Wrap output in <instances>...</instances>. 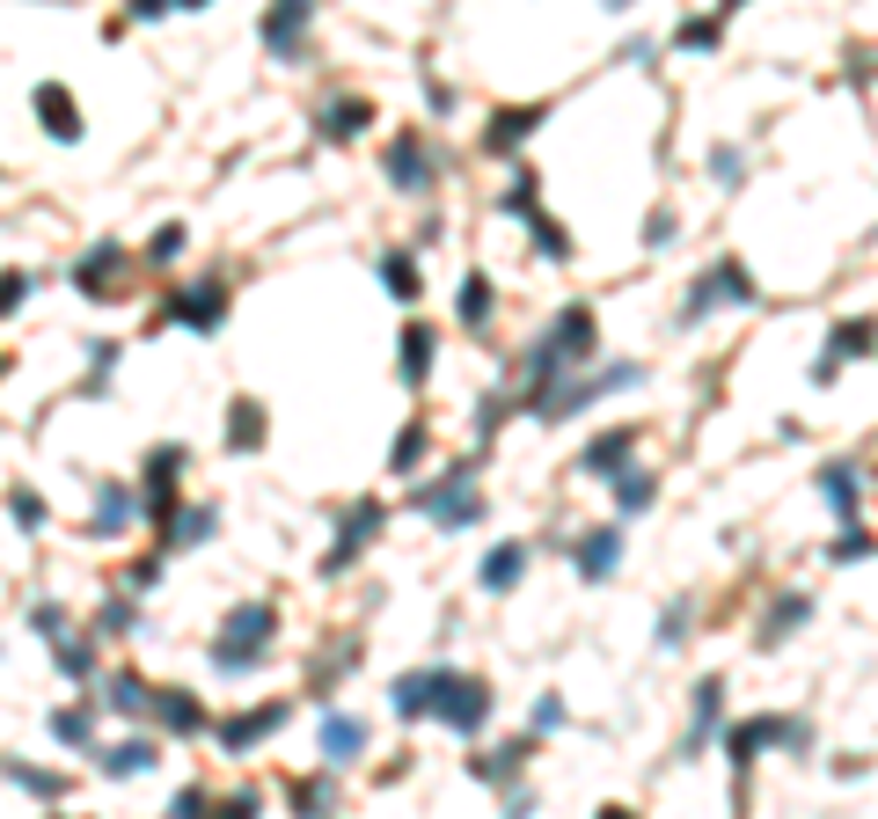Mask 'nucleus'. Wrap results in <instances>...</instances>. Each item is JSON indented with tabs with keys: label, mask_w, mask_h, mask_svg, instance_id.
Here are the masks:
<instances>
[{
	"label": "nucleus",
	"mask_w": 878,
	"mask_h": 819,
	"mask_svg": "<svg viewBox=\"0 0 878 819\" xmlns=\"http://www.w3.org/2000/svg\"><path fill=\"white\" fill-rule=\"evenodd\" d=\"M857 351H871V322H849V330L827 337V359L812 367V381H835V373H842V359H857Z\"/></svg>",
	"instance_id": "obj_16"
},
{
	"label": "nucleus",
	"mask_w": 878,
	"mask_h": 819,
	"mask_svg": "<svg viewBox=\"0 0 878 819\" xmlns=\"http://www.w3.org/2000/svg\"><path fill=\"white\" fill-rule=\"evenodd\" d=\"M651 506V476L645 469H622V512H645Z\"/></svg>",
	"instance_id": "obj_37"
},
{
	"label": "nucleus",
	"mask_w": 878,
	"mask_h": 819,
	"mask_svg": "<svg viewBox=\"0 0 878 819\" xmlns=\"http://www.w3.org/2000/svg\"><path fill=\"white\" fill-rule=\"evenodd\" d=\"M52 732L67 739V747H96V717H88V710H59V717H52Z\"/></svg>",
	"instance_id": "obj_31"
},
{
	"label": "nucleus",
	"mask_w": 878,
	"mask_h": 819,
	"mask_svg": "<svg viewBox=\"0 0 878 819\" xmlns=\"http://www.w3.org/2000/svg\"><path fill=\"white\" fill-rule=\"evenodd\" d=\"M279 725H286V710H279V702H263V710H249V717H235V725H220V747L242 753V747H257L263 732H279Z\"/></svg>",
	"instance_id": "obj_15"
},
{
	"label": "nucleus",
	"mask_w": 878,
	"mask_h": 819,
	"mask_svg": "<svg viewBox=\"0 0 878 819\" xmlns=\"http://www.w3.org/2000/svg\"><path fill=\"white\" fill-rule=\"evenodd\" d=\"M212 527H220V512H212V506L206 512H176V535L169 541H183V549H191V541H206Z\"/></svg>",
	"instance_id": "obj_33"
},
{
	"label": "nucleus",
	"mask_w": 878,
	"mask_h": 819,
	"mask_svg": "<svg viewBox=\"0 0 878 819\" xmlns=\"http://www.w3.org/2000/svg\"><path fill=\"white\" fill-rule=\"evenodd\" d=\"M455 308H461V322H469V330H483V322H491V279H483V271H469Z\"/></svg>",
	"instance_id": "obj_22"
},
{
	"label": "nucleus",
	"mask_w": 878,
	"mask_h": 819,
	"mask_svg": "<svg viewBox=\"0 0 878 819\" xmlns=\"http://www.w3.org/2000/svg\"><path fill=\"white\" fill-rule=\"evenodd\" d=\"M322 124H330V140H351V132L367 124V103H337V110H330V118H322Z\"/></svg>",
	"instance_id": "obj_36"
},
{
	"label": "nucleus",
	"mask_w": 878,
	"mask_h": 819,
	"mask_svg": "<svg viewBox=\"0 0 878 819\" xmlns=\"http://www.w3.org/2000/svg\"><path fill=\"white\" fill-rule=\"evenodd\" d=\"M571 557H579L586 586H600V578H615V563H622V535H615V527H593V535H579Z\"/></svg>",
	"instance_id": "obj_9"
},
{
	"label": "nucleus",
	"mask_w": 878,
	"mask_h": 819,
	"mask_svg": "<svg viewBox=\"0 0 878 819\" xmlns=\"http://www.w3.org/2000/svg\"><path fill=\"white\" fill-rule=\"evenodd\" d=\"M396 717H439V725H455V732H483L491 696H483V680L461 673V666H425V673L396 680Z\"/></svg>",
	"instance_id": "obj_1"
},
{
	"label": "nucleus",
	"mask_w": 878,
	"mask_h": 819,
	"mask_svg": "<svg viewBox=\"0 0 878 819\" xmlns=\"http://www.w3.org/2000/svg\"><path fill=\"white\" fill-rule=\"evenodd\" d=\"M681 44H696V52H710V44H718V22H688V30H681Z\"/></svg>",
	"instance_id": "obj_46"
},
{
	"label": "nucleus",
	"mask_w": 878,
	"mask_h": 819,
	"mask_svg": "<svg viewBox=\"0 0 878 819\" xmlns=\"http://www.w3.org/2000/svg\"><path fill=\"white\" fill-rule=\"evenodd\" d=\"M520 571H527V549H520V541H506V549H491V557H483V586H491V593H512V586H520Z\"/></svg>",
	"instance_id": "obj_18"
},
{
	"label": "nucleus",
	"mask_w": 878,
	"mask_h": 819,
	"mask_svg": "<svg viewBox=\"0 0 878 819\" xmlns=\"http://www.w3.org/2000/svg\"><path fill=\"white\" fill-rule=\"evenodd\" d=\"M22 286H30L22 271H0V314H8V308H22Z\"/></svg>",
	"instance_id": "obj_45"
},
{
	"label": "nucleus",
	"mask_w": 878,
	"mask_h": 819,
	"mask_svg": "<svg viewBox=\"0 0 878 819\" xmlns=\"http://www.w3.org/2000/svg\"><path fill=\"white\" fill-rule=\"evenodd\" d=\"M681 637H688V608H674V615H659V645H681Z\"/></svg>",
	"instance_id": "obj_43"
},
{
	"label": "nucleus",
	"mask_w": 878,
	"mask_h": 819,
	"mask_svg": "<svg viewBox=\"0 0 878 819\" xmlns=\"http://www.w3.org/2000/svg\"><path fill=\"white\" fill-rule=\"evenodd\" d=\"M388 176H396V183H403V191H425V183H432V161H425L418 132H403V140L388 147Z\"/></svg>",
	"instance_id": "obj_13"
},
{
	"label": "nucleus",
	"mask_w": 878,
	"mask_h": 819,
	"mask_svg": "<svg viewBox=\"0 0 878 819\" xmlns=\"http://www.w3.org/2000/svg\"><path fill=\"white\" fill-rule=\"evenodd\" d=\"M535 124H542V110H506V118L491 124V154H512V147H520Z\"/></svg>",
	"instance_id": "obj_25"
},
{
	"label": "nucleus",
	"mask_w": 878,
	"mask_h": 819,
	"mask_svg": "<svg viewBox=\"0 0 878 819\" xmlns=\"http://www.w3.org/2000/svg\"><path fill=\"white\" fill-rule=\"evenodd\" d=\"M176 469H183V447H161L154 461H147V512H154V520H169V490H176Z\"/></svg>",
	"instance_id": "obj_14"
},
{
	"label": "nucleus",
	"mask_w": 878,
	"mask_h": 819,
	"mask_svg": "<svg viewBox=\"0 0 878 819\" xmlns=\"http://www.w3.org/2000/svg\"><path fill=\"white\" fill-rule=\"evenodd\" d=\"M381 279L396 286V293H403V300H418V263H410L403 249H388V257H381Z\"/></svg>",
	"instance_id": "obj_30"
},
{
	"label": "nucleus",
	"mask_w": 878,
	"mask_h": 819,
	"mask_svg": "<svg viewBox=\"0 0 878 819\" xmlns=\"http://www.w3.org/2000/svg\"><path fill=\"white\" fill-rule=\"evenodd\" d=\"M228 447L235 453H249V447H257V439H263V410H257V402H235V410H228Z\"/></svg>",
	"instance_id": "obj_26"
},
{
	"label": "nucleus",
	"mask_w": 878,
	"mask_h": 819,
	"mask_svg": "<svg viewBox=\"0 0 878 819\" xmlns=\"http://www.w3.org/2000/svg\"><path fill=\"white\" fill-rule=\"evenodd\" d=\"M593 351V308H563L557 330L535 344V381H557V373H571Z\"/></svg>",
	"instance_id": "obj_3"
},
{
	"label": "nucleus",
	"mask_w": 878,
	"mask_h": 819,
	"mask_svg": "<svg viewBox=\"0 0 878 819\" xmlns=\"http://www.w3.org/2000/svg\"><path fill=\"white\" fill-rule=\"evenodd\" d=\"M140 768H154V739H124L103 753V776H140Z\"/></svg>",
	"instance_id": "obj_24"
},
{
	"label": "nucleus",
	"mask_w": 878,
	"mask_h": 819,
	"mask_svg": "<svg viewBox=\"0 0 878 819\" xmlns=\"http://www.w3.org/2000/svg\"><path fill=\"white\" fill-rule=\"evenodd\" d=\"M8 512H16L22 527H44V498H37V490H16V498H8Z\"/></svg>",
	"instance_id": "obj_41"
},
{
	"label": "nucleus",
	"mask_w": 878,
	"mask_h": 819,
	"mask_svg": "<svg viewBox=\"0 0 878 819\" xmlns=\"http://www.w3.org/2000/svg\"><path fill=\"white\" fill-rule=\"evenodd\" d=\"M418 453H425V425H410V432L396 439V476H403V469H418Z\"/></svg>",
	"instance_id": "obj_40"
},
{
	"label": "nucleus",
	"mask_w": 878,
	"mask_h": 819,
	"mask_svg": "<svg viewBox=\"0 0 878 819\" xmlns=\"http://www.w3.org/2000/svg\"><path fill=\"white\" fill-rule=\"evenodd\" d=\"M308 22H316V8H279V16H263V52H279V59H293L300 52V37H308Z\"/></svg>",
	"instance_id": "obj_10"
},
{
	"label": "nucleus",
	"mask_w": 878,
	"mask_h": 819,
	"mask_svg": "<svg viewBox=\"0 0 878 819\" xmlns=\"http://www.w3.org/2000/svg\"><path fill=\"white\" fill-rule=\"evenodd\" d=\"M637 381H645V367H600V373H586V381L557 388V396H542V418H549V425H557V418H579L586 402L615 396V388H637Z\"/></svg>",
	"instance_id": "obj_5"
},
{
	"label": "nucleus",
	"mask_w": 878,
	"mask_h": 819,
	"mask_svg": "<svg viewBox=\"0 0 878 819\" xmlns=\"http://www.w3.org/2000/svg\"><path fill=\"white\" fill-rule=\"evenodd\" d=\"M557 725H563V696H542L535 702V732H557Z\"/></svg>",
	"instance_id": "obj_44"
},
{
	"label": "nucleus",
	"mask_w": 878,
	"mask_h": 819,
	"mask_svg": "<svg viewBox=\"0 0 878 819\" xmlns=\"http://www.w3.org/2000/svg\"><path fill=\"white\" fill-rule=\"evenodd\" d=\"M857 469H849V461H827V469H820V498H827V506H835V512H842V527H849V512H857Z\"/></svg>",
	"instance_id": "obj_17"
},
{
	"label": "nucleus",
	"mask_w": 878,
	"mask_h": 819,
	"mask_svg": "<svg viewBox=\"0 0 878 819\" xmlns=\"http://www.w3.org/2000/svg\"><path fill=\"white\" fill-rule=\"evenodd\" d=\"M147 710H161L169 732H198V725H206V710H198L191 696H147Z\"/></svg>",
	"instance_id": "obj_23"
},
{
	"label": "nucleus",
	"mask_w": 878,
	"mask_h": 819,
	"mask_svg": "<svg viewBox=\"0 0 878 819\" xmlns=\"http://www.w3.org/2000/svg\"><path fill=\"white\" fill-rule=\"evenodd\" d=\"M718 702H725V680L710 673V680H696V732H688V753L702 747V739L718 732Z\"/></svg>",
	"instance_id": "obj_19"
},
{
	"label": "nucleus",
	"mask_w": 878,
	"mask_h": 819,
	"mask_svg": "<svg viewBox=\"0 0 878 819\" xmlns=\"http://www.w3.org/2000/svg\"><path fill=\"white\" fill-rule=\"evenodd\" d=\"M124 512H132V498H124L118 483H103V498H96V535H118Z\"/></svg>",
	"instance_id": "obj_29"
},
{
	"label": "nucleus",
	"mask_w": 878,
	"mask_h": 819,
	"mask_svg": "<svg viewBox=\"0 0 878 819\" xmlns=\"http://www.w3.org/2000/svg\"><path fill=\"white\" fill-rule=\"evenodd\" d=\"M806 725H790V717H755V725H739L732 739H725V753H732V768H747L761 747H806Z\"/></svg>",
	"instance_id": "obj_7"
},
{
	"label": "nucleus",
	"mask_w": 878,
	"mask_h": 819,
	"mask_svg": "<svg viewBox=\"0 0 878 819\" xmlns=\"http://www.w3.org/2000/svg\"><path fill=\"white\" fill-rule=\"evenodd\" d=\"M674 234H681V220H674V212L659 206V212H651V220H645V242H651V249H667Z\"/></svg>",
	"instance_id": "obj_39"
},
{
	"label": "nucleus",
	"mask_w": 878,
	"mask_h": 819,
	"mask_svg": "<svg viewBox=\"0 0 878 819\" xmlns=\"http://www.w3.org/2000/svg\"><path fill=\"white\" fill-rule=\"evenodd\" d=\"M147 257H154V263L183 257V227H161V234H154V249H147Z\"/></svg>",
	"instance_id": "obj_42"
},
{
	"label": "nucleus",
	"mask_w": 878,
	"mask_h": 819,
	"mask_svg": "<svg viewBox=\"0 0 878 819\" xmlns=\"http://www.w3.org/2000/svg\"><path fill=\"white\" fill-rule=\"evenodd\" d=\"M600 819H630V812H622V805H608V812H600Z\"/></svg>",
	"instance_id": "obj_48"
},
{
	"label": "nucleus",
	"mask_w": 878,
	"mask_h": 819,
	"mask_svg": "<svg viewBox=\"0 0 878 819\" xmlns=\"http://www.w3.org/2000/svg\"><path fill=\"white\" fill-rule=\"evenodd\" d=\"M176 322H191V330H220V314H228V293L220 286H191V293H176L169 300Z\"/></svg>",
	"instance_id": "obj_11"
},
{
	"label": "nucleus",
	"mask_w": 878,
	"mask_h": 819,
	"mask_svg": "<svg viewBox=\"0 0 878 819\" xmlns=\"http://www.w3.org/2000/svg\"><path fill=\"white\" fill-rule=\"evenodd\" d=\"M110 271H118V249H110V242H103V249H96V257H88V263H81V271H73V279H81V286H88V293H103V286H110Z\"/></svg>",
	"instance_id": "obj_32"
},
{
	"label": "nucleus",
	"mask_w": 878,
	"mask_h": 819,
	"mask_svg": "<svg viewBox=\"0 0 878 819\" xmlns=\"http://www.w3.org/2000/svg\"><path fill=\"white\" fill-rule=\"evenodd\" d=\"M425 373H432V330H425V322H410V330H403V381L418 388Z\"/></svg>",
	"instance_id": "obj_21"
},
{
	"label": "nucleus",
	"mask_w": 878,
	"mask_h": 819,
	"mask_svg": "<svg viewBox=\"0 0 878 819\" xmlns=\"http://www.w3.org/2000/svg\"><path fill=\"white\" fill-rule=\"evenodd\" d=\"M381 527H388V512H381V498H359V506H351V512H345V535H337V549H330V557H322V571H345V563H351V557H359V549H367V541H373V535H381Z\"/></svg>",
	"instance_id": "obj_8"
},
{
	"label": "nucleus",
	"mask_w": 878,
	"mask_h": 819,
	"mask_svg": "<svg viewBox=\"0 0 878 819\" xmlns=\"http://www.w3.org/2000/svg\"><path fill=\"white\" fill-rule=\"evenodd\" d=\"M37 110L52 118V132H59V140H73V132H81V124H73V103H67V88H37Z\"/></svg>",
	"instance_id": "obj_28"
},
{
	"label": "nucleus",
	"mask_w": 878,
	"mask_h": 819,
	"mask_svg": "<svg viewBox=\"0 0 878 819\" xmlns=\"http://www.w3.org/2000/svg\"><path fill=\"white\" fill-rule=\"evenodd\" d=\"M418 512H432L439 527H469L476 512H483V498H476V483L455 469V476H439V483H425V490H418Z\"/></svg>",
	"instance_id": "obj_6"
},
{
	"label": "nucleus",
	"mask_w": 878,
	"mask_h": 819,
	"mask_svg": "<svg viewBox=\"0 0 878 819\" xmlns=\"http://www.w3.org/2000/svg\"><path fill=\"white\" fill-rule=\"evenodd\" d=\"M806 615H812V600H798V593H790V600H776V608H769V622H761V645H776V637H784V629H798Z\"/></svg>",
	"instance_id": "obj_27"
},
{
	"label": "nucleus",
	"mask_w": 878,
	"mask_h": 819,
	"mask_svg": "<svg viewBox=\"0 0 878 819\" xmlns=\"http://www.w3.org/2000/svg\"><path fill=\"white\" fill-rule=\"evenodd\" d=\"M271 629H279V615L263 608V600H242V608L220 622L212 666H220V673H249V666H263V645H271Z\"/></svg>",
	"instance_id": "obj_2"
},
{
	"label": "nucleus",
	"mask_w": 878,
	"mask_h": 819,
	"mask_svg": "<svg viewBox=\"0 0 878 819\" xmlns=\"http://www.w3.org/2000/svg\"><path fill=\"white\" fill-rule=\"evenodd\" d=\"M710 176H718L725 191H732L739 176H747V161H739V154H732V147H710Z\"/></svg>",
	"instance_id": "obj_38"
},
{
	"label": "nucleus",
	"mask_w": 878,
	"mask_h": 819,
	"mask_svg": "<svg viewBox=\"0 0 878 819\" xmlns=\"http://www.w3.org/2000/svg\"><path fill=\"white\" fill-rule=\"evenodd\" d=\"M827 557H835V563H864V557H871V535H857V527H842V535L827 541Z\"/></svg>",
	"instance_id": "obj_34"
},
{
	"label": "nucleus",
	"mask_w": 878,
	"mask_h": 819,
	"mask_svg": "<svg viewBox=\"0 0 878 819\" xmlns=\"http://www.w3.org/2000/svg\"><path fill=\"white\" fill-rule=\"evenodd\" d=\"M630 447H637V432H600L593 439V447H586V469H615V476H622V461H630Z\"/></svg>",
	"instance_id": "obj_20"
},
{
	"label": "nucleus",
	"mask_w": 878,
	"mask_h": 819,
	"mask_svg": "<svg viewBox=\"0 0 878 819\" xmlns=\"http://www.w3.org/2000/svg\"><path fill=\"white\" fill-rule=\"evenodd\" d=\"M220 819H257V798H235V805H228V812H220Z\"/></svg>",
	"instance_id": "obj_47"
},
{
	"label": "nucleus",
	"mask_w": 878,
	"mask_h": 819,
	"mask_svg": "<svg viewBox=\"0 0 878 819\" xmlns=\"http://www.w3.org/2000/svg\"><path fill=\"white\" fill-rule=\"evenodd\" d=\"M710 308H755V279H747V263H732V257H718V263H710V271H702V279L688 286L681 322H702Z\"/></svg>",
	"instance_id": "obj_4"
},
{
	"label": "nucleus",
	"mask_w": 878,
	"mask_h": 819,
	"mask_svg": "<svg viewBox=\"0 0 878 819\" xmlns=\"http://www.w3.org/2000/svg\"><path fill=\"white\" fill-rule=\"evenodd\" d=\"M367 753V725L359 717H322V761H359Z\"/></svg>",
	"instance_id": "obj_12"
},
{
	"label": "nucleus",
	"mask_w": 878,
	"mask_h": 819,
	"mask_svg": "<svg viewBox=\"0 0 878 819\" xmlns=\"http://www.w3.org/2000/svg\"><path fill=\"white\" fill-rule=\"evenodd\" d=\"M110 702H118L124 717H147V688H140L132 673H118V680H110Z\"/></svg>",
	"instance_id": "obj_35"
}]
</instances>
